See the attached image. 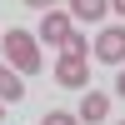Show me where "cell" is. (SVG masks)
Returning a JSON list of instances; mask_svg holds the SVG:
<instances>
[{
	"label": "cell",
	"instance_id": "obj_1",
	"mask_svg": "<svg viewBox=\"0 0 125 125\" xmlns=\"http://www.w3.org/2000/svg\"><path fill=\"white\" fill-rule=\"evenodd\" d=\"M5 60L15 75H40V40L30 30H5Z\"/></svg>",
	"mask_w": 125,
	"mask_h": 125
},
{
	"label": "cell",
	"instance_id": "obj_9",
	"mask_svg": "<svg viewBox=\"0 0 125 125\" xmlns=\"http://www.w3.org/2000/svg\"><path fill=\"white\" fill-rule=\"evenodd\" d=\"M25 5H35V10H40V5H55V0H25Z\"/></svg>",
	"mask_w": 125,
	"mask_h": 125
},
{
	"label": "cell",
	"instance_id": "obj_13",
	"mask_svg": "<svg viewBox=\"0 0 125 125\" xmlns=\"http://www.w3.org/2000/svg\"><path fill=\"white\" fill-rule=\"evenodd\" d=\"M120 125H125V120H120Z\"/></svg>",
	"mask_w": 125,
	"mask_h": 125
},
{
	"label": "cell",
	"instance_id": "obj_4",
	"mask_svg": "<svg viewBox=\"0 0 125 125\" xmlns=\"http://www.w3.org/2000/svg\"><path fill=\"white\" fill-rule=\"evenodd\" d=\"M70 35H75V25H70V15H60V10H50V15L40 20V40H45V45H60V50H65Z\"/></svg>",
	"mask_w": 125,
	"mask_h": 125
},
{
	"label": "cell",
	"instance_id": "obj_11",
	"mask_svg": "<svg viewBox=\"0 0 125 125\" xmlns=\"http://www.w3.org/2000/svg\"><path fill=\"white\" fill-rule=\"evenodd\" d=\"M115 85H120V95H125V65H120V80H115Z\"/></svg>",
	"mask_w": 125,
	"mask_h": 125
},
{
	"label": "cell",
	"instance_id": "obj_8",
	"mask_svg": "<svg viewBox=\"0 0 125 125\" xmlns=\"http://www.w3.org/2000/svg\"><path fill=\"white\" fill-rule=\"evenodd\" d=\"M40 125H80V115H70V110H50Z\"/></svg>",
	"mask_w": 125,
	"mask_h": 125
},
{
	"label": "cell",
	"instance_id": "obj_6",
	"mask_svg": "<svg viewBox=\"0 0 125 125\" xmlns=\"http://www.w3.org/2000/svg\"><path fill=\"white\" fill-rule=\"evenodd\" d=\"M25 95V85H20V75L10 65H0V105H15V100Z\"/></svg>",
	"mask_w": 125,
	"mask_h": 125
},
{
	"label": "cell",
	"instance_id": "obj_10",
	"mask_svg": "<svg viewBox=\"0 0 125 125\" xmlns=\"http://www.w3.org/2000/svg\"><path fill=\"white\" fill-rule=\"evenodd\" d=\"M110 10H120V15H125V0H110Z\"/></svg>",
	"mask_w": 125,
	"mask_h": 125
},
{
	"label": "cell",
	"instance_id": "obj_12",
	"mask_svg": "<svg viewBox=\"0 0 125 125\" xmlns=\"http://www.w3.org/2000/svg\"><path fill=\"white\" fill-rule=\"evenodd\" d=\"M0 125H5V115H0Z\"/></svg>",
	"mask_w": 125,
	"mask_h": 125
},
{
	"label": "cell",
	"instance_id": "obj_5",
	"mask_svg": "<svg viewBox=\"0 0 125 125\" xmlns=\"http://www.w3.org/2000/svg\"><path fill=\"white\" fill-rule=\"evenodd\" d=\"M105 115H110V95L105 90H90V95L80 100V125H100Z\"/></svg>",
	"mask_w": 125,
	"mask_h": 125
},
{
	"label": "cell",
	"instance_id": "obj_7",
	"mask_svg": "<svg viewBox=\"0 0 125 125\" xmlns=\"http://www.w3.org/2000/svg\"><path fill=\"white\" fill-rule=\"evenodd\" d=\"M110 10V0H70V15L75 20H100Z\"/></svg>",
	"mask_w": 125,
	"mask_h": 125
},
{
	"label": "cell",
	"instance_id": "obj_3",
	"mask_svg": "<svg viewBox=\"0 0 125 125\" xmlns=\"http://www.w3.org/2000/svg\"><path fill=\"white\" fill-rule=\"evenodd\" d=\"M95 55L105 60V65H125V25L100 30V40H95Z\"/></svg>",
	"mask_w": 125,
	"mask_h": 125
},
{
	"label": "cell",
	"instance_id": "obj_2",
	"mask_svg": "<svg viewBox=\"0 0 125 125\" xmlns=\"http://www.w3.org/2000/svg\"><path fill=\"white\" fill-rule=\"evenodd\" d=\"M55 80L65 90H80V85H90V60L80 55V50H65V55L55 60Z\"/></svg>",
	"mask_w": 125,
	"mask_h": 125
}]
</instances>
